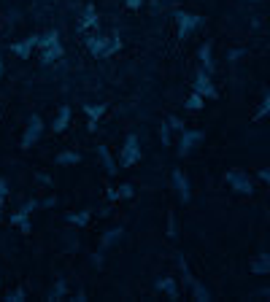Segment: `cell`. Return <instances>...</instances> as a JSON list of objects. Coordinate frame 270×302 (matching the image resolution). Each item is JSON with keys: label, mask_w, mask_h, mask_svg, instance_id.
<instances>
[{"label": "cell", "mask_w": 270, "mask_h": 302, "mask_svg": "<svg viewBox=\"0 0 270 302\" xmlns=\"http://www.w3.org/2000/svg\"><path fill=\"white\" fill-rule=\"evenodd\" d=\"M87 46H89V51H92V57H98V59H106V57L117 54V51L122 49V41H119V35H113V38H103V35H89Z\"/></svg>", "instance_id": "6da1fadb"}, {"label": "cell", "mask_w": 270, "mask_h": 302, "mask_svg": "<svg viewBox=\"0 0 270 302\" xmlns=\"http://www.w3.org/2000/svg\"><path fill=\"white\" fill-rule=\"evenodd\" d=\"M224 181L230 184V189L233 192H238V194H246V197H252L254 194V184H252V178L243 173V170H227V175H224Z\"/></svg>", "instance_id": "7a4b0ae2"}, {"label": "cell", "mask_w": 270, "mask_h": 302, "mask_svg": "<svg viewBox=\"0 0 270 302\" xmlns=\"http://www.w3.org/2000/svg\"><path fill=\"white\" fill-rule=\"evenodd\" d=\"M176 25H179V41H186L197 27H203V25H205V19H203V16H197V14L179 11V14H176Z\"/></svg>", "instance_id": "3957f363"}, {"label": "cell", "mask_w": 270, "mask_h": 302, "mask_svg": "<svg viewBox=\"0 0 270 302\" xmlns=\"http://www.w3.org/2000/svg\"><path fill=\"white\" fill-rule=\"evenodd\" d=\"M138 159H141V143H138L135 135H127V138H124V146H122L119 165H122V168H132Z\"/></svg>", "instance_id": "277c9868"}, {"label": "cell", "mask_w": 270, "mask_h": 302, "mask_svg": "<svg viewBox=\"0 0 270 302\" xmlns=\"http://www.w3.org/2000/svg\"><path fill=\"white\" fill-rule=\"evenodd\" d=\"M41 132H44V119L38 116V113H33L30 116V122H27V130H25V135H22V149L27 151L30 146H35V140L41 138Z\"/></svg>", "instance_id": "5b68a950"}, {"label": "cell", "mask_w": 270, "mask_h": 302, "mask_svg": "<svg viewBox=\"0 0 270 302\" xmlns=\"http://www.w3.org/2000/svg\"><path fill=\"white\" fill-rule=\"evenodd\" d=\"M203 138H205V135L200 130H184L181 132V143H179V157H189L195 146L203 143Z\"/></svg>", "instance_id": "8992f818"}, {"label": "cell", "mask_w": 270, "mask_h": 302, "mask_svg": "<svg viewBox=\"0 0 270 302\" xmlns=\"http://www.w3.org/2000/svg\"><path fill=\"white\" fill-rule=\"evenodd\" d=\"M195 92H200L203 97H216L219 92H216V87L211 84V73L208 70H197V76H195Z\"/></svg>", "instance_id": "52a82bcc"}, {"label": "cell", "mask_w": 270, "mask_h": 302, "mask_svg": "<svg viewBox=\"0 0 270 302\" xmlns=\"http://www.w3.org/2000/svg\"><path fill=\"white\" fill-rule=\"evenodd\" d=\"M173 186H176V192H179V200H181V203H189V200H192L189 178H186L181 170H173Z\"/></svg>", "instance_id": "ba28073f"}, {"label": "cell", "mask_w": 270, "mask_h": 302, "mask_svg": "<svg viewBox=\"0 0 270 302\" xmlns=\"http://www.w3.org/2000/svg\"><path fill=\"white\" fill-rule=\"evenodd\" d=\"M38 38H41V35H30V38H25V41H16V44H11V51H14L19 59H27L30 54H33V49L38 46Z\"/></svg>", "instance_id": "9c48e42d"}, {"label": "cell", "mask_w": 270, "mask_h": 302, "mask_svg": "<svg viewBox=\"0 0 270 302\" xmlns=\"http://www.w3.org/2000/svg\"><path fill=\"white\" fill-rule=\"evenodd\" d=\"M106 111H108L106 103H98V106H84V113L89 116V132H95V130H98V119H100Z\"/></svg>", "instance_id": "30bf717a"}, {"label": "cell", "mask_w": 270, "mask_h": 302, "mask_svg": "<svg viewBox=\"0 0 270 302\" xmlns=\"http://www.w3.org/2000/svg\"><path fill=\"white\" fill-rule=\"evenodd\" d=\"M157 291H165L170 299H179V284H176V278H160L157 280Z\"/></svg>", "instance_id": "8fae6325"}, {"label": "cell", "mask_w": 270, "mask_h": 302, "mask_svg": "<svg viewBox=\"0 0 270 302\" xmlns=\"http://www.w3.org/2000/svg\"><path fill=\"white\" fill-rule=\"evenodd\" d=\"M68 124H70V106H62L57 111V119H54V124H51V130H54V132H65Z\"/></svg>", "instance_id": "7c38bea8"}, {"label": "cell", "mask_w": 270, "mask_h": 302, "mask_svg": "<svg viewBox=\"0 0 270 302\" xmlns=\"http://www.w3.org/2000/svg\"><path fill=\"white\" fill-rule=\"evenodd\" d=\"M252 273H254V275H270V256H267V254L254 256V262H252Z\"/></svg>", "instance_id": "4fadbf2b"}, {"label": "cell", "mask_w": 270, "mask_h": 302, "mask_svg": "<svg viewBox=\"0 0 270 302\" xmlns=\"http://www.w3.org/2000/svg\"><path fill=\"white\" fill-rule=\"evenodd\" d=\"M98 11L92 6H87L84 8V16H81V30H98Z\"/></svg>", "instance_id": "5bb4252c"}, {"label": "cell", "mask_w": 270, "mask_h": 302, "mask_svg": "<svg viewBox=\"0 0 270 302\" xmlns=\"http://www.w3.org/2000/svg\"><path fill=\"white\" fill-rule=\"evenodd\" d=\"M211 49H214V44H203L200 51H197V57H200V62H203V70H208V73H214V57H211Z\"/></svg>", "instance_id": "9a60e30c"}, {"label": "cell", "mask_w": 270, "mask_h": 302, "mask_svg": "<svg viewBox=\"0 0 270 302\" xmlns=\"http://www.w3.org/2000/svg\"><path fill=\"white\" fill-rule=\"evenodd\" d=\"M60 57H62V44H51L41 51V62H44V65H49V62H54Z\"/></svg>", "instance_id": "2e32d148"}, {"label": "cell", "mask_w": 270, "mask_h": 302, "mask_svg": "<svg viewBox=\"0 0 270 302\" xmlns=\"http://www.w3.org/2000/svg\"><path fill=\"white\" fill-rule=\"evenodd\" d=\"M98 154H100V159H103V165H106V173H119L117 170V162H113V157H111V151H108V146H98Z\"/></svg>", "instance_id": "e0dca14e"}, {"label": "cell", "mask_w": 270, "mask_h": 302, "mask_svg": "<svg viewBox=\"0 0 270 302\" xmlns=\"http://www.w3.org/2000/svg\"><path fill=\"white\" fill-rule=\"evenodd\" d=\"M68 294V284H65V280H57V284H54V289H51L49 291V294H46V299H51V302H57V299H62V297H65Z\"/></svg>", "instance_id": "ac0fdd59"}, {"label": "cell", "mask_w": 270, "mask_h": 302, "mask_svg": "<svg viewBox=\"0 0 270 302\" xmlns=\"http://www.w3.org/2000/svg\"><path fill=\"white\" fill-rule=\"evenodd\" d=\"M68 224H76V227H84L89 218H92V211H79V213H68Z\"/></svg>", "instance_id": "d6986e66"}, {"label": "cell", "mask_w": 270, "mask_h": 302, "mask_svg": "<svg viewBox=\"0 0 270 302\" xmlns=\"http://www.w3.org/2000/svg\"><path fill=\"white\" fill-rule=\"evenodd\" d=\"M189 289H192V294H195V299H200V302H211V291H208V289H205V286L200 284V280H195V284H192Z\"/></svg>", "instance_id": "ffe728a7"}, {"label": "cell", "mask_w": 270, "mask_h": 302, "mask_svg": "<svg viewBox=\"0 0 270 302\" xmlns=\"http://www.w3.org/2000/svg\"><path fill=\"white\" fill-rule=\"evenodd\" d=\"M79 162H81L79 151H62V154H57V165H79Z\"/></svg>", "instance_id": "44dd1931"}, {"label": "cell", "mask_w": 270, "mask_h": 302, "mask_svg": "<svg viewBox=\"0 0 270 302\" xmlns=\"http://www.w3.org/2000/svg\"><path fill=\"white\" fill-rule=\"evenodd\" d=\"M51 44H60V33H57V30H49L46 35L38 38V46H41V49H46V46H51Z\"/></svg>", "instance_id": "7402d4cb"}, {"label": "cell", "mask_w": 270, "mask_h": 302, "mask_svg": "<svg viewBox=\"0 0 270 302\" xmlns=\"http://www.w3.org/2000/svg\"><path fill=\"white\" fill-rule=\"evenodd\" d=\"M119 237H122V227H117V230H108L106 237H103V243H100V251H103V248H108L111 243H117Z\"/></svg>", "instance_id": "603a6c76"}, {"label": "cell", "mask_w": 270, "mask_h": 302, "mask_svg": "<svg viewBox=\"0 0 270 302\" xmlns=\"http://www.w3.org/2000/svg\"><path fill=\"white\" fill-rule=\"evenodd\" d=\"M184 106L189 108V111H200V108H203V95H200V92H192V95L186 97Z\"/></svg>", "instance_id": "cb8c5ba5"}, {"label": "cell", "mask_w": 270, "mask_h": 302, "mask_svg": "<svg viewBox=\"0 0 270 302\" xmlns=\"http://www.w3.org/2000/svg\"><path fill=\"white\" fill-rule=\"evenodd\" d=\"M6 299H8V302H25V299H27V289H25V286H16Z\"/></svg>", "instance_id": "d4e9b609"}, {"label": "cell", "mask_w": 270, "mask_h": 302, "mask_svg": "<svg viewBox=\"0 0 270 302\" xmlns=\"http://www.w3.org/2000/svg\"><path fill=\"white\" fill-rule=\"evenodd\" d=\"M262 116H270V92L262 95V106H259V111H257V119H262Z\"/></svg>", "instance_id": "484cf974"}, {"label": "cell", "mask_w": 270, "mask_h": 302, "mask_svg": "<svg viewBox=\"0 0 270 302\" xmlns=\"http://www.w3.org/2000/svg\"><path fill=\"white\" fill-rule=\"evenodd\" d=\"M160 138H162V146H170V124L168 122L160 127Z\"/></svg>", "instance_id": "4316f807"}, {"label": "cell", "mask_w": 270, "mask_h": 302, "mask_svg": "<svg viewBox=\"0 0 270 302\" xmlns=\"http://www.w3.org/2000/svg\"><path fill=\"white\" fill-rule=\"evenodd\" d=\"M168 124H170V130H176L179 135H181V132L186 130V127H184V122H181L179 116H168Z\"/></svg>", "instance_id": "83f0119b"}, {"label": "cell", "mask_w": 270, "mask_h": 302, "mask_svg": "<svg viewBox=\"0 0 270 302\" xmlns=\"http://www.w3.org/2000/svg\"><path fill=\"white\" fill-rule=\"evenodd\" d=\"M117 192H119V200H122V197H132V194H135V189H132V184H122V186H119V189H117Z\"/></svg>", "instance_id": "f1b7e54d"}, {"label": "cell", "mask_w": 270, "mask_h": 302, "mask_svg": "<svg viewBox=\"0 0 270 302\" xmlns=\"http://www.w3.org/2000/svg\"><path fill=\"white\" fill-rule=\"evenodd\" d=\"M168 237H176V216L168 213Z\"/></svg>", "instance_id": "f546056e"}, {"label": "cell", "mask_w": 270, "mask_h": 302, "mask_svg": "<svg viewBox=\"0 0 270 302\" xmlns=\"http://www.w3.org/2000/svg\"><path fill=\"white\" fill-rule=\"evenodd\" d=\"M124 6H127V8H141L143 0H124Z\"/></svg>", "instance_id": "4dcf8cb0"}, {"label": "cell", "mask_w": 270, "mask_h": 302, "mask_svg": "<svg viewBox=\"0 0 270 302\" xmlns=\"http://www.w3.org/2000/svg\"><path fill=\"white\" fill-rule=\"evenodd\" d=\"M257 175H259V178H262L265 184H270V168H265V170H259Z\"/></svg>", "instance_id": "1f68e13d"}, {"label": "cell", "mask_w": 270, "mask_h": 302, "mask_svg": "<svg viewBox=\"0 0 270 302\" xmlns=\"http://www.w3.org/2000/svg\"><path fill=\"white\" fill-rule=\"evenodd\" d=\"M51 205H57L54 197H49V200H41V208H51Z\"/></svg>", "instance_id": "d6a6232c"}, {"label": "cell", "mask_w": 270, "mask_h": 302, "mask_svg": "<svg viewBox=\"0 0 270 302\" xmlns=\"http://www.w3.org/2000/svg\"><path fill=\"white\" fill-rule=\"evenodd\" d=\"M6 192H8V184H6V178H0V194L6 197Z\"/></svg>", "instance_id": "836d02e7"}, {"label": "cell", "mask_w": 270, "mask_h": 302, "mask_svg": "<svg viewBox=\"0 0 270 302\" xmlns=\"http://www.w3.org/2000/svg\"><path fill=\"white\" fill-rule=\"evenodd\" d=\"M73 302H87V294H84V291H79V294L73 297Z\"/></svg>", "instance_id": "e575fe53"}, {"label": "cell", "mask_w": 270, "mask_h": 302, "mask_svg": "<svg viewBox=\"0 0 270 302\" xmlns=\"http://www.w3.org/2000/svg\"><path fill=\"white\" fill-rule=\"evenodd\" d=\"M3 200H6V197L0 194V218H3Z\"/></svg>", "instance_id": "d590c367"}, {"label": "cell", "mask_w": 270, "mask_h": 302, "mask_svg": "<svg viewBox=\"0 0 270 302\" xmlns=\"http://www.w3.org/2000/svg\"><path fill=\"white\" fill-rule=\"evenodd\" d=\"M0 76H3V62H0Z\"/></svg>", "instance_id": "8d00e7d4"}, {"label": "cell", "mask_w": 270, "mask_h": 302, "mask_svg": "<svg viewBox=\"0 0 270 302\" xmlns=\"http://www.w3.org/2000/svg\"><path fill=\"white\" fill-rule=\"evenodd\" d=\"M252 3H257V0H252Z\"/></svg>", "instance_id": "74e56055"}, {"label": "cell", "mask_w": 270, "mask_h": 302, "mask_svg": "<svg viewBox=\"0 0 270 302\" xmlns=\"http://www.w3.org/2000/svg\"><path fill=\"white\" fill-rule=\"evenodd\" d=\"M0 284H3V280H0Z\"/></svg>", "instance_id": "f35d334b"}]
</instances>
